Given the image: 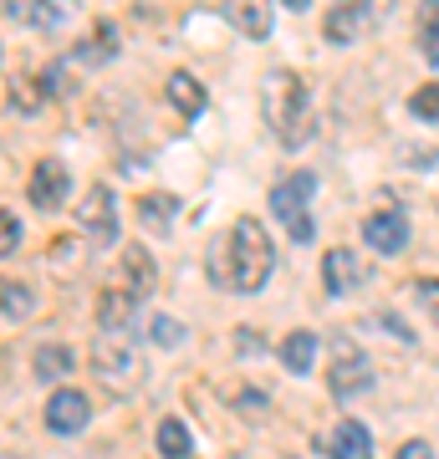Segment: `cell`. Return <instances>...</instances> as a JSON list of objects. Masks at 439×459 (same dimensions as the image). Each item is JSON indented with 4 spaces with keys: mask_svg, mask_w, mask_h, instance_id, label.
I'll return each instance as SVG.
<instances>
[{
    "mask_svg": "<svg viewBox=\"0 0 439 459\" xmlns=\"http://www.w3.org/2000/svg\"><path fill=\"white\" fill-rule=\"evenodd\" d=\"M271 271H277V246H271L266 225H260V220H235L220 281L235 286V291H260V286L271 281Z\"/></svg>",
    "mask_w": 439,
    "mask_h": 459,
    "instance_id": "obj_1",
    "label": "cell"
},
{
    "mask_svg": "<svg viewBox=\"0 0 439 459\" xmlns=\"http://www.w3.org/2000/svg\"><path fill=\"white\" fill-rule=\"evenodd\" d=\"M133 332H98V373H123V368H133Z\"/></svg>",
    "mask_w": 439,
    "mask_h": 459,
    "instance_id": "obj_13",
    "label": "cell"
},
{
    "mask_svg": "<svg viewBox=\"0 0 439 459\" xmlns=\"http://www.w3.org/2000/svg\"><path fill=\"white\" fill-rule=\"evenodd\" d=\"M163 92H169V102H174V113H180V117H199V113H205V87H199L189 72H174Z\"/></svg>",
    "mask_w": 439,
    "mask_h": 459,
    "instance_id": "obj_14",
    "label": "cell"
},
{
    "mask_svg": "<svg viewBox=\"0 0 439 459\" xmlns=\"http://www.w3.org/2000/svg\"><path fill=\"white\" fill-rule=\"evenodd\" d=\"M342 5H347V11L363 21V26H378V21L393 11V0H342Z\"/></svg>",
    "mask_w": 439,
    "mask_h": 459,
    "instance_id": "obj_25",
    "label": "cell"
},
{
    "mask_svg": "<svg viewBox=\"0 0 439 459\" xmlns=\"http://www.w3.org/2000/svg\"><path fill=\"white\" fill-rule=\"evenodd\" d=\"M281 362H286V373H307L312 362H317V337L312 332H292L281 342Z\"/></svg>",
    "mask_w": 439,
    "mask_h": 459,
    "instance_id": "obj_17",
    "label": "cell"
},
{
    "mask_svg": "<svg viewBox=\"0 0 439 459\" xmlns=\"http://www.w3.org/2000/svg\"><path fill=\"white\" fill-rule=\"evenodd\" d=\"M408 108H414V117H429V123H439V82L419 87V92L408 98Z\"/></svg>",
    "mask_w": 439,
    "mask_h": 459,
    "instance_id": "obj_26",
    "label": "cell"
},
{
    "mask_svg": "<svg viewBox=\"0 0 439 459\" xmlns=\"http://www.w3.org/2000/svg\"><path fill=\"white\" fill-rule=\"evenodd\" d=\"M72 16H77V0H41V11H36V26H41V31H62Z\"/></svg>",
    "mask_w": 439,
    "mask_h": 459,
    "instance_id": "obj_20",
    "label": "cell"
},
{
    "mask_svg": "<svg viewBox=\"0 0 439 459\" xmlns=\"http://www.w3.org/2000/svg\"><path fill=\"white\" fill-rule=\"evenodd\" d=\"M72 352H66V347H41V352H36V373L41 377H62V373H72Z\"/></svg>",
    "mask_w": 439,
    "mask_h": 459,
    "instance_id": "obj_22",
    "label": "cell"
},
{
    "mask_svg": "<svg viewBox=\"0 0 439 459\" xmlns=\"http://www.w3.org/2000/svg\"><path fill=\"white\" fill-rule=\"evenodd\" d=\"M113 51H118V31H113V21H98V31H92V41H87V47H82L77 56H102V62H108Z\"/></svg>",
    "mask_w": 439,
    "mask_h": 459,
    "instance_id": "obj_23",
    "label": "cell"
},
{
    "mask_svg": "<svg viewBox=\"0 0 439 459\" xmlns=\"http://www.w3.org/2000/svg\"><path fill=\"white\" fill-rule=\"evenodd\" d=\"M266 403H271V398L260 394V388H241V394H235V409L250 413V419H256V413H266Z\"/></svg>",
    "mask_w": 439,
    "mask_h": 459,
    "instance_id": "obj_30",
    "label": "cell"
},
{
    "mask_svg": "<svg viewBox=\"0 0 439 459\" xmlns=\"http://www.w3.org/2000/svg\"><path fill=\"white\" fill-rule=\"evenodd\" d=\"M363 240H368V250H378V255H399V250L408 246V220L399 210H378V214H368Z\"/></svg>",
    "mask_w": 439,
    "mask_h": 459,
    "instance_id": "obj_7",
    "label": "cell"
},
{
    "mask_svg": "<svg viewBox=\"0 0 439 459\" xmlns=\"http://www.w3.org/2000/svg\"><path fill=\"white\" fill-rule=\"evenodd\" d=\"M133 307H138V296L133 291H102L98 296L102 332H133Z\"/></svg>",
    "mask_w": 439,
    "mask_h": 459,
    "instance_id": "obj_12",
    "label": "cell"
},
{
    "mask_svg": "<svg viewBox=\"0 0 439 459\" xmlns=\"http://www.w3.org/2000/svg\"><path fill=\"white\" fill-rule=\"evenodd\" d=\"M358 26H363V21L353 16L342 0L332 5V11H327V41H353V36H358Z\"/></svg>",
    "mask_w": 439,
    "mask_h": 459,
    "instance_id": "obj_21",
    "label": "cell"
},
{
    "mask_svg": "<svg viewBox=\"0 0 439 459\" xmlns=\"http://www.w3.org/2000/svg\"><path fill=\"white\" fill-rule=\"evenodd\" d=\"M312 189H317V179L312 174H286V179L271 189V214H277L281 225H292V220H302L312 204Z\"/></svg>",
    "mask_w": 439,
    "mask_h": 459,
    "instance_id": "obj_8",
    "label": "cell"
},
{
    "mask_svg": "<svg viewBox=\"0 0 439 459\" xmlns=\"http://www.w3.org/2000/svg\"><path fill=\"white\" fill-rule=\"evenodd\" d=\"M235 347H241V352H245V358H256V352H260V337H256V332H235Z\"/></svg>",
    "mask_w": 439,
    "mask_h": 459,
    "instance_id": "obj_35",
    "label": "cell"
},
{
    "mask_svg": "<svg viewBox=\"0 0 439 459\" xmlns=\"http://www.w3.org/2000/svg\"><path fill=\"white\" fill-rule=\"evenodd\" d=\"M123 276H128V291L133 296H148L154 286H159V276H154V255H148L144 246L123 250Z\"/></svg>",
    "mask_w": 439,
    "mask_h": 459,
    "instance_id": "obj_15",
    "label": "cell"
},
{
    "mask_svg": "<svg viewBox=\"0 0 439 459\" xmlns=\"http://www.w3.org/2000/svg\"><path fill=\"white\" fill-rule=\"evenodd\" d=\"M225 11L245 36H256V41L271 36V21H277V5L271 0H225Z\"/></svg>",
    "mask_w": 439,
    "mask_h": 459,
    "instance_id": "obj_11",
    "label": "cell"
},
{
    "mask_svg": "<svg viewBox=\"0 0 439 459\" xmlns=\"http://www.w3.org/2000/svg\"><path fill=\"white\" fill-rule=\"evenodd\" d=\"M414 296L429 307V316H435V327H439V281L435 276H419V281H414Z\"/></svg>",
    "mask_w": 439,
    "mask_h": 459,
    "instance_id": "obj_29",
    "label": "cell"
},
{
    "mask_svg": "<svg viewBox=\"0 0 439 459\" xmlns=\"http://www.w3.org/2000/svg\"><path fill=\"white\" fill-rule=\"evenodd\" d=\"M174 214H180V199H174V195H144V199H138V220H144V230L169 235Z\"/></svg>",
    "mask_w": 439,
    "mask_h": 459,
    "instance_id": "obj_16",
    "label": "cell"
},
{
    "mask_svg": "<svg viewBox=\"0 0 439 459\" xmlns=\"http://www.w3.org/2000/svg\"><path fill=\"white\" fill-rule=\"evenodd\" d=\"M77 220H82V230L92 235V240H113L118 235V199H113V189L108 184H92L87 195H82V204H77Z\"/></svg>",
    "mask_w": 439,
    "mask_h": 459,
    "instance_id": "obj_4",
    "label": "cell"
},
{
    "mask_svg": "<svg viewBox=\"0 0 439 459\" xmlns=\"http://www.w3.org/2000/svg\"><path fill=\"white\" fill-rule=\"evenodd\" d=\"M11 113H36V92L31 87L11 82Z\"/></svg>",
    "mask_w": 439,
    "mask_h": 459,
    "instance_id": "obj_31",
    "label": "cell"
},
{
    "mask_svg": "<svg viewBox=\"0 0 439 459\" xmlns=\"http://www.w3.org/2000/svg\"><path fill=\"white\" fill-rule=\"evenodd\" d=\"M159 455L163 459H189L195 455V439H189V429L180 419H163L159 424Z\"/></svg>",
    "mask_w": 439,
    "mask_h": 459,
    "instance_id": "obj_18",
    "label": "cell"
},
{
    "mask_svg": "<svg viewBox=\"0 0 439 459\" xmlns=\"http://www.w3.org/2000/svg\"><path fill=\"white\" fill-rule=\"evenodd\" d=\"M419 51L439 62V0H419Z\"/></svg>",
    "mask_w": 439,
    "mask_h": 459,
    "instance_id": "obj_19",
    "label": "cell"
},
{
    "mask_svg": "<svg viewBox=\"0 0 439 459\" xmlns=\"http://www.w3.org/2000/svg\"><path fill=\"white\" fill-rule=\"evenodd\" d=\"M393 459H435V449H429L424 439H408V444H404V449H399Z\"/></svg>",
    "mask_w": 439,
    "mask_h": 459,
    "instance_id": "obj_33",
    "label": "cell"
},
{
    "mask_svg": "<svg viewBox=\"0 0 439 459\" xmlns=\"http://www.w3.org/2000/svg\"><path fill=\"white\" fill-rule=\"evenodd\" d=\"M286 235H292V240H312V235H317V225H312V214L292 220V225H286Z\"/></svg>",
    "mask_w": 439,
    "mask_h": 459,
    "instance_id": "obj_34",
    "label": "cell"
},
{
    "mask_svg": "<svg viewBox=\"0 0 439 459\" xmlns=\"http://www.w3.org/2000/svg\"><path fill=\"white\" fill-rule=\"evenodd\" d=\"M260 102H266V123H271V133H277L286 148H296L302 138H307L312 128V108H307V82L296 77V72H271L266 77V87H260Z\"/></svg>",
    "mask_w": 439,
    "mask_h": 459,
    "instance_id": "obj_2",
    "label": "cell"
},
{
    "mask_svg": "<svg viewBox=\"0 0 439 459\" xmlns=\"http://www.w3.org/2000/svg\"><path fill=\"white\" fill-rule=\"evenodd\" d=\"M286 5H292V11H307V0H286Z\"/></svg>",
    "mask_w": 439,
    "mask_h": 459,
    "instance_id": "obj_36",
    "label": "cell"
},
{
    "mask_svg": "<svg viewBox=\"0 0 439 459\" xmlns=\"http://www.w3.org/2000/svg\"><path fill=\"white\" fill-rule=\"evenodd\" d=\"M36 11H41V0H5V21L11 26H36Z\"/></svg>",
    "mask_w": 439,
    "mask_h": 459,
    "instance_id": "obj_28",
    "label": "cell"
},
{
    "mask_svg": "<svg viewBox=\"0 0 439 459\" xmlns=\"http://www.w3.org/2000/svg\"><path fill=\"white\" fill-rule=\"evenodd\" d=\"M327 388H332V398H358L373 388V362H368V352L353 342H338V358H332V368H327Z\"/></svg>",
    "mask_w": 439,
    "mask_h": 459,
    "instance_id": "obj_3",
    "label": "cell"
},
{
    "mask_svg": "<svg viewBox=\"0 0 439 459\" xmlns=\"http://www.w3.org/2000/svg\"><path fill=\"white\" fill-rule=\"evenodd\" d=\"M148 332H154V342H159V347H180L184 342V327L174 322V316H154V327H148Z\"/></svg>",
    "mask_w": 439,
    "mask_h": 459,
    "instance_id": "obj_27",
    "label": "cell"
},
{
    "mask_svg": "<svg viewBox=\"0 0 439 459\" xmlns=\"http://www.w3.org/2000/svg\"><path fill=\"white\" fill-rule=\"evenodd\" d=\"M322 449H327L332 459H373V434H368L358 419H347V424H338V429L322 439Z\"/></svg>",
    "mask_w": 439,
    "mask_h": 459,
    "instance_id": "obj_10",
    "label": "cell"
},
{
    "mask_svg": "<svg viewBox=\"0 0 439 459\" xmlns=\"http://www.w3.org/2000/svg\"><path fill=\"white\" fill-rule=\"evenodd\" d=\"M21 246V220L16 214H5V235H0V255H16Z\"/></svg>",
    "mask_w": 439,
    "mask_h": 459,
    "instance_id": "obj_32",
    "label": "cell"
},
{
    "mask_svg": "<svg viewBox=\"0 0 439 459\" xmlns=\"http://www.w3.org/2000/svg\"><path fill=\"white\" fill-rule=\"evenodd\" d=\"M66 169H62V159H41V164L31 169V184H26V189H31V204L36 210H57V204H62L66 199Z\"/></svg>",
    "mask_w": 439,
    "mask_h": 459,
    "instance_id": "obj_9",
    "label": "cell"
},
{
    "mask_svg": "<svg viewBox=\"0 0 439 459\" xmlns=\"http://www.w3.org/2000/svg\"><path fill=\"white\" fill-rule=\"evenodd\" d=\"M363 281H368V271H363V255L358 250H347V246H332L322 255V286L332 296H347V291H358Z\"/></svg>",
    "mask_w": 439,
    "mask_h": 459,
    "instance_id": "obj_6",
    "label": "cell"
},
{
    "mask_svg": "<svg viewBox=\"0 0 439 459\" xmlns=\"http://www.w3.org/2000/svg\"><path fill=\"white\" fill-rule=\"evenodd\" d=\"M87 419H92V403H87L82 388H57V394L47 398V429H51V434L72 439V434L87 429Z\"/></svg>",
    "mask_w": 439,
    "mask_h": 459,
    "instance_id": "obj_5",
    "label": "cell"
},
{
    "mask_svg": "<svg viewBox=\"0 0 439 459\" xmlns=\"http://www.w3.org/2000/svg\"><path fill=\"white\" fill-rule=\"evenodd\" d=\"M26 316H31V291L5 281V322H26Z\"/></svg>",
    "mask_w": 439,
    "mask_h": 459,
    "instance_id": "obj_24",
    "label": "cell"
}]
</instances>
